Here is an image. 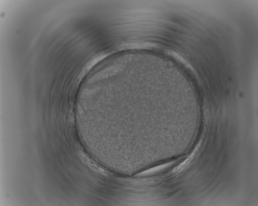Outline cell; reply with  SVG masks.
<instances>
[{"label":"cell","instance_id":"obj_1","mask_svg":"<svg viewBox=\"0 0 258 206\" xmlns=\"http://www.w3.org/2000/svg\"><path fill=\"white\" fill-rule=\"evenodd\" d=\"M168 164L162 165L160 166H157L156 167H154V168H151L149 170L146 171H144V172L141 173L139 174V176H144V175H149V174H152V173L156 172L159 171L161 169H163L165 168L166 167L168 166Z\"/></svg>","mask_w":258,"mask_h":206}]
</instances>
